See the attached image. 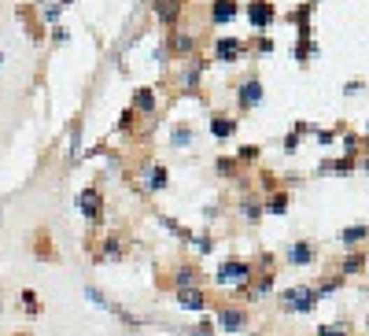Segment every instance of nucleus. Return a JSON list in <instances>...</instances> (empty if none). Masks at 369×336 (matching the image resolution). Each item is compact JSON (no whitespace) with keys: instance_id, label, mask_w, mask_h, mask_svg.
Wrapping results in <instances>:
<instances>
[{"instance_id":"1","label":"nucleus","mask_w":369,"mask_h":336,"mask_svg":"<svg viewBox=\"0 0 369 336\" xmlns=\"http://www.w3.org/2000/svg\"><path fill=\"white\" fill-rule=\"evenodd\" d=\"M252 277H255L252 263H240V258L222 263V266L215 270V281L222 284V288H247V284H252Z\"/></svg>"},{"instance_id":"2","label":"nucleus","mask_w":369,"mask_h":336,"mask_svg":"<svg viewBox=\"0 0 369 336\" xmlns=\"http://www.w3.org/2000/svg\"><path fill=\"white\" fill-rule=\"evenodd\" d=\"M314 303H318V288H288L281 295V307L284 310H296V314H307V310H314Z\"/></svg>"},{"instance_id":"3","label":"nucleus","mask_w":369,"mask_h":336,"mask_svg":"<svg viewBox=\"0 0 369 336\" xmlns=\"http://www.w3.org/2000/svg\"><path fill=\"white\" fill-rule=\"evenodd\" d=\"M244 326H247V310L244 307H233V303L218 307V329L222 333H240Z\"/></svg>"},{"instance_id":"4","label":"nucleus","mask_w":369,"mask_h":336,"mask_svg":"<svg viewBox=\"0 0 369 336\" xmlns=\"http://www.w3.org/2000/svg\"><path fill=\"white\" fill-rule=\"evenodd\" d=\"M284 258L292 266H314V258H318V251H314V244L310 240H296L292 248L284 251Z\"/></svg>"},{"instance_id":"5","label":"nucleus","mask_w":369,"mask_h":336,"mask_svg":"<svg viewBox=\"0 0 369 336\" xmlns=\"http://www.w3.org/2000/svg\"><path fill=\"white\" fill-rule=\"evenodd\" d=\"M78 203H82V214L89 218V222H100V207H103V200H100V192L96 189H85L82 196H78Z\"/></svg>"},{"instance_id":"6","label":"nucleus","mask_w":369,"mask_h":336,"mask_svg":"<svg viewBox=\"0 0 369 336\" xmlns=\"http://www.w3.org/2000/svg\"><path fill=\"white\" fill-rule=\"evenodd\" d=\"M247 19H252L255 30H266V26L273 22V8L266 4V0H252V8H247Z\"/></svg>"},{"instance_id":"7","label":"nucleus","mask_w":369,"mask_h":336,"mask_svg":"<svg viewBox=\"0 0 369 336\" xmlns=\"http://www.w3.org/2000/svg\"><path fill=\"white\" fill-rule=\"evenodd\" d=\"M178 307H184V310H203L207 307V295L200 288H178Z\"/></svg>"},{"instance_id":"8","label":"nucleus","mask_w":369,"mask_h":336,"mask_svg":"<svg viewBox=\"0 0 369 336\" xmlns=\"http://www.w3.org/2000/svg\"><path fill=\"white\" fill-rule=\"evenodd\" d=\"M259 100H262V82L259 78H247L240 85V108H255Z\"/></svg>"},{"instance_id":"9","label":"nucleus","mask_w":369,"mask_h":336,"mask_svg":"<svg viewBox=\"0 0 369 336\" xmlns=\"http://www.w3.org/2000/svg\"><path fill=\"white\" fill-rule=\"evenodd\" d=\"M144 189H148V192H159V189H166V166L152 163L148 170H144Z\"/></svg>"},{"instance_id":"10","label":"nucleus","mask_w":369,"mask_h":336,"mask_svg":"<svg viewBox=\"0 0 369 336\" xmlns=\"http://www.w3.org/2000/svg\"><path fill=\"white\" fill-rule=\"evenodd\" d=\"M155 15H159L166 26H174L181 15V0H155Z\"/></svg>"},{"instance_id":"11","label":"nucleus","mask_w":369,"mask_h":336,"mask_svg":"<svg viewBox=\"0 0 369 336\" xmlns=\"http://www.w3.org/2000/svg\"><path fill=\"white\" fill-rule=\"evenodd\" d=\"M362 240H369V226H351V229L340 233V244H344V248H359Z\"/></svg>"},{"instance_id":"12","label":"nucleus","mask_w":369,"mask_h":336,"mask_svg":"<svg viewBox=\"0 0 369 336\" xmlns=\"http://www.w3.org/2000/svg\"><path fill=\"white\" fill-rule=\"evenodd\" d=\"M244 52V45L240 41H233V37H226V41H218V48H215V56L222 59V63H233L236 56Z\"/></svg>"},{"instance_id":"13","label":"nucleus","mask_w":369,"mask_h":336,"mask_svg":"<svg viewBox=\"0 0 369 336\" xmlns=\"http://www.w3.org/2000/svg\"><path fill=\"white\" fill-rule=\"evenodd\" d=\"M233 129H236V122L229 119V115H215V119H210V133L215 137H229Z\"/></svg>"},{"instance_id":"14","label":"nucleus","mask_w":369,"mask_h":336,"mask_svg":"<svg viewBox=\"0 0 369 336\" xmlns=\"http://www.w3.org/2000/svg\"><path fill=\"white\" fill-rule=\"evenodd\" d=\"M210 15H215V22H229V19L236 15V4H233V0H215Z\"/></svg>"},{"instance_id":"15","label":"nucleus","mask_w":369,"mask_h":336,"mask_svg":"<svg viewBox=\"0 0 369 336\" xmlns=\"http://www.w3.org/2000/svg\"><path fill=\"white\" fill-rule=\"evenodd\" d=\"M152 108H155L152 89H140V93H133V111H152Z\"/></svg>"},{"instance_id":"16","label":"nucleus","mask_w":369,"mask_h":336,"mask_svg":"<svg viewBox=\"0 0 369 336\" xmlns=\"http://www.w3.org/2000/svg\"><path fill=\"white\" fill-rule=\"evenodd\" d=\"M270 277H262V281H255V284H247V300H262V295L270 292Z\"/></svg>"},{"instance_id":"17","label":"nucleus","mask_w":369,"mask_h":336,"mask_svg":"<svg viewBox=\"0 0 369 336\" xmlns=\"http://www.w3.org/2000/svg\"><path fill=\"white\" fill-rule=\"evenodd\" d=\"M266 211H270V214H284V211H288V196H284V192H277V196H270Z\"/></svg>"},{"instance_id":"18","label":"nucleus","mask_w":369,"mask_h":336,"mask_svg":"<svg viewBox=\"0 0 369 336\" xmlns=\"http://www.w3.org/2000/svg\"><path fill=\"white\" fill-rule=\"evenodd\" d=\"M240 214L247 218V222H255V218L262 214V203H259V200H244V203H240Z\"/></svg>"},{"instance_id":"19","label":"nucleus","mask_w":369,"mask_h":336,"mask_svg":"<svg viewBox=\"0 0 369 336\" xmlns=\"http://www.w3.org/2000/svg\"><path fill=\"white\" fill-rule=\"evenodd\" d=\"M192 140H196V133H192V129H189V126H181V129H174V148H184V145H192Z\"/></svg>"},{"instance_id":"20","label":"nucleus","mask_w":369,"mask_h":336,"mask_svg":"<svg viewBox=\"0 0 369 336\" xmlns=\"http://www.w3.org/2000/svg\"><path fill=\"white\" fill-rule=\"evenodd\" d=\"M362 266H366V258H362V255H347V263H344V274H359Z\"/></svg>"},{"instance_id":"21","label":"nucleus","mask_w":369,"mask_h":336,"mask_svg":"<svg viewBox=\"0 0 369 336\" xmlns=\"http://www.w3.org/2000/svg\"><path fill=\"white\" fill-rule=\"evenodd\" d=\"M318 336H347V329H344V326H321Z\"/></svg>"},{"instance_id":"22","label":"nucleus","mask_w":369,"mask_h":336,"mask_svg":"<svg viewBox=\"0 0 369 336\" xmlns=\"http://www.w3.org/2000/svg\"><path fill=\"white\" fill-rule=\"evenodd\" d=\"M255 155H259V148H255V145H247V148H240V159H255Z\"/></svg>"},{"instance_id":"23","label":"nucleus","mask_w":369,"mask_h":336,"mask_svg":"<svg viewBox=\"0 0 369 336\" xmlns=\"http://www.w3.org/2000/svg\"><path fill=\"white\" fill-rule=\"evenodd\" d=\"M22 303H26V310H37V300H34V292H22Z\"/></svg>"},{"instance_id":"24","label":"nucleus","mask_w":369,"mask_h":336,"mask_svg":"<svg viewBox=\"0 0 369 336\" xmlns=\"http://www.w3.org/2000/svg\"><path fill=\"white\" fill-rule=\"evenodd\" d=\"M174 45H178L181 52H184V48H192V41H189V37H184V34H178V37H174Z\"/></svg>"},{"instance_id":"25","label":"nucleus","mask_w":369,"mask_h":336,"mask_svg":"<svg viewBox=\"0 0 369 336\" xmlns=\"http://www.w3.org/2000/svg\"><path fill=\"white\" fill-rule=\"evenodd\" d=\"M196 336H210V329H196Z\"/></svg>"},{"instance_id":"26","label":"nucleus","mask_w":369,"mask_h":336,"mask_svg":"<svg viewBox=\"0 0 369 336\" xmlns=\"http://www.w3.org/2000/svg\"><path fill=\"white\" fill-rule=\"evenodd\" d=\"M366 326H369V314H366Z\"/></svg>"},{"instance_id":"27","label":"nucleus","mask_w":369,"mask_h":336,"mask_svg":"<svg viewBox=\"0 0 369 336\" xmlns=\"http://www.w3.org/2000/svg\"><path fill=\"white\" fill-rule=\"evenodd\" d=\"M19 336H22V333H19Z\"/></svg>"}]
</instances>
